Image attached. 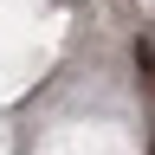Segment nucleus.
Here are the masks:
<instances>
[{
  "label": "nucleus",
  "instance_id": "f257e3e1",
  "mask_svg": "<svg viewBox=\"0 0 155 155\" xmlns=\"http://www.w3.org/2000/svg\"><path fill=\"white\" fill-rule=\"evenodd\" d=\"M129 58H136V78H142V91H149V71H155V45H149V32H136Z\"/></svg>",
  "mask_w": 155,
  "mask_h": 155
}]
</instances>
